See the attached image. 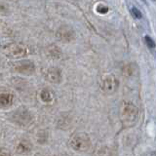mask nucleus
Returning <instances> with one entry per match:
<instances>
[{"label": "nucleus", "instance_id": "nucleus-2", "mask_svg": "<svg viewBox=\"0 0 156 156\" xmlns=\"http://www.w3.org/2000/svg\"><path fill=\"white\" fill-rule=\"evenodd\" d=\"M69 145L72 149L84 152V151H87L91 147L92 143L90 136L86 133L78 132V133H75L71 136V139L69 140Z\"/></svg>", "mask_w": 156, "mask_h": 156}, {"label": "nucleus", "instance_id": "nucleus-3", "mask_svg": "<svg viewBox=\"0 0 156 156\" xmlns=\"http://www.w3.org/2000/svg\"><path fill=\"white\" fill-rule=\"evenodd\" d=\"M10 119L15 124H18L20 126H27L31 123L32 115L26 108H19L12 112Z\"/></svg>", "mask_w": 156, "mask_h": 156}, {"label": "nucleus", "instance_id": "nucleus-11", "mask_svg": "<svg viewBox=\"0 0 156 156\" xmlns=\"http://www.w3.org/2000/svg\"><path fill=\"white\" fill-rule=\"evenodd\" d=\"M40 98H41V100L42 101L44 102H51L53 101V95H52V93L47 90V89H44L41 91L40 93Z\"/></svg>", "mask_w": 156, "mask_h": 156}, {"label": "nucleus", "instance_id": "nucleus-9", "mask_svg": "<svg viewBox=\"0 0 156 156\" xmlns=\"http://www.w3.org/2000/svg\"><path fill=\"white\" fill-rule=\"evenodd\" d=\"M8 52L13 57H23V55H26V49L21 45H17V44L9 46Z\"/></svg>", "mask_w": 156, "mask_h": 156}, {"label": "nucleus", "instance_id": "nucleus-7", "mask_svg": "<svg viewBox=\"0 0 156 156\" xmlns=\"http://www.w3.org/2000/svg\"><path fill=\"white\" fill-rule=\"evenodd\" d=\"M58 36L61 40L69 42L74 38V31L69 27H62L58 31Z\"/></svg>", "mask_w": 156, "mask_h": 156}, {"label": "nucleus", "instance_id": "nucleus-1", "mask_svg": "<svg viewBox=\"0 0 156 156\" xmlns=\"http://www.w3.org/2000/svg\"><path fill=\"white\" fill-rule=\"evenodd\" d=\"M139 118V109L132 102H123L120 108V120L123 128L133 127Z\"/></svg>", "mask_w": 156, "mask_h": 156}, {"label": "nucleus", "instance_id": "nucleus-15", "mask_svg": "<svg viewBox=\"0 0 156 156\" xmlns=\"http://www.w3.org/2000/svg\"><path fill=\"white\" fill-rule=\"evenodd\" d=\"M0 156H12V155L8 152H5V151H0Z\"/></svg>", "mask_w": 156, "mask_h": 156}, {"label": "nucleus", "instance_id": "nucleus-13", "mask_svg": "<svg viewBox=\"0 0 156 156\" xmlns=\"http://www.w3.org/2000/svg\"><path fill=\"white\" fill-rule=\"evenodd\" d=\"M131 13L134 16V18H136V19H141V17H143V15H141V13L140 12V10L136 9V7H133L131 9Z\"/></svg>", "mask_w": 156, "mask_h": 156}, {"label": "nucleus", "instance_id": "nucleus-16", "mask_svg": "<svg viewBox=\"0 0 156 156\" xmlns=\"http://www.w3.org/2000/svg\"><path fill=\"white\" fill-rule=\"evenodd\" d=\"M76 1H77V0H76Z\"/></svg>", "mask_w": 156, "mask_h": 156}, {"label": "nucleus", "instance_id": "nucleus-10", "mask_svg": "<svg viewBox=\"0 0 156 156\" xmlns=\"http://www.w3.org/2000/svg\"><path fill=\"white\" fill-rule=\"evenodd\" d=\"M14 97L10 93H2L0 94V106L6 107L13 104Z\"/></svg>", "mask_w": 156, "mask_h": 156}, {"label": "nucleus", "instance_id": "nucleus-14", "mask_svg": "<svg viewBox=\"0 0 156 156\" xmlns=\"http://www.w3.org/2000/svg\"><path fill=\"white\" fill-rule=\"evenodd\" d=\"M145 42H146V45H147L149 48H154L155 47V43L152 40V38H150L149 36H145Z\"/></svg>", "mask_w": 156, "mask_h": 156}, {"label": "nucleus", "instance_id": "nucleus-5", "mask_svg": "<svg viewBox=\"0 0 156 156\" xmlns=\"http://www.w3.org/2000/svg\"><path fill=\"white\" fill-rule=\"evenodd\" d=\"M13 67L17 72L22 73V74H31V73L35 71V66H34V63L28 60H23L15 62Z\"/></svg>", "mask_w": 156, "mask_h": 156}, {"label": "nucleus", "instance_id": "nucleus-8", "mask_svg": "<svg viewBox=\"0 0 156 156\" xmlns=\"http://www.w3.org/2000/svg\"><path fill=\"white\" fill-rule=\"evenodd\" d=\"M32 149V144L29 140H21L17 145V152L19 154H27L31 151Z\"/></svg>", "mask_w": 156, "mask_h": 156}, {"label": "nucleus", "instance_id": "nucleus-4", "mask_svg": "<svg viewBox=\"0 0 156 156\" xmlns=\"http://www.w3.org/2000/svg\"><path fill=\"white\" fill-rule=\"evenodd\" d=\"M101 89L105 93H114L119 86V82L113 74H107L101 79Z\"/></svg>", "mask_w": 156, "mask_h": 156}, {"label": "nucleus", "instance_id": "nucleus-6", "mask_svg": "<svg viewBox=\"0 0 156 156\" xmlns=\"http://www.w3.org/2000/svg\"><path fill=\"white\" fill-rule=\"evenodd\" d=\"M46 78L49 82L54 83V84H58L62 81V72L58 68L56 67L49 68L46 72Z\"/></svg>", "mask_w": 156, "mask_h": 156}, {"label": "nucleus", "instance_id": "nucleus-12", "mask_svg": "<svg viewBox=\"0 0 156 156\" xmlns=\"http://www.w3.org/2000/svg\"><path fill=\"white\" fill-rule=\"evenodd\" d=\"M96 10H97V12L100 13V14H105V13L108 12V7L105 6V5H104V4H99L97 6Z\"/></svg>", "mask_w": 156, "mask_h": 156}]
</instances>
